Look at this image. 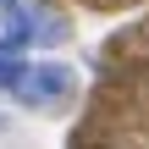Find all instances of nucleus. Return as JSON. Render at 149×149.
I'll list each match as a JSON object with an SVG mask.
<instances>
[{"mask_svg": "<svg viewBox=\"0 0 149 149\" xmlns=\"http://www.w3.org/2000/svg\"><path fill=\"white\" fill-rule=\"evenodd\" d=\"M22 55H28V50L0 33V94H22V83H28V72H33V61H22Z\"/></svg>", "mask_w": 149, "mask_h": 149, "instance_id": "2", "label": "nucleus"}, {"mask_svg": "<svg viewBox=\"0 0 149 149\" xmlns=\"http://www.w3.org/2000/svg\"><path fill=\"white\" fill-rule=\"evenodd\" d=\"M72 66H61V61H33V72H28V83H22V94L17 100H28V105H55V100H66L72 94Z\"/></svg>", "mask_w": 149, "mask_h": 149, "instance_id": "1", "label": "nucleus"}, {"mask_svg": "<svg viewBox=\"0 0 149 149\" xmlns=\"http://www.w3.org/2000/svg\"><path fill=\"white\" fill-rule=\"evenodd\" d=\"M0 11H17V0H0Z\"/></svg>", "mask_w": 149, "mask_h": 149, "instance_id": "3", "label": "nucleus"}]
</instances>
